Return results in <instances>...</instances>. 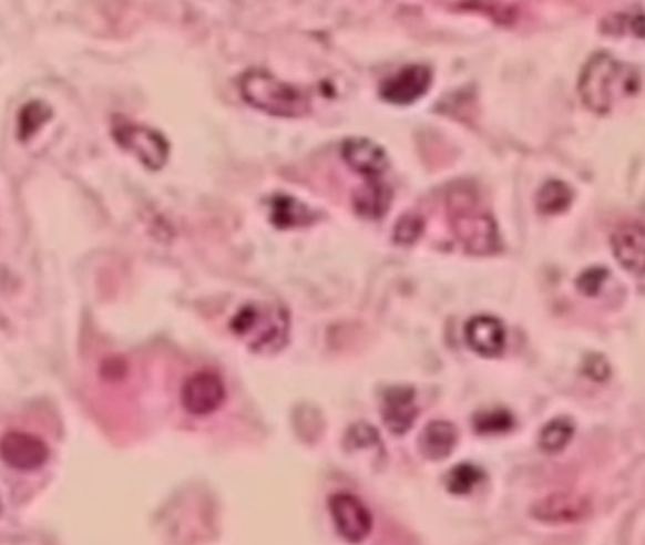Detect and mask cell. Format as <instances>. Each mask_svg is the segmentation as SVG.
<instances>
[{
	"label": "cell",
	"mask_w": 645,
	"mask_h": 545,
	"mask_svg": "<svg viewBox=\"0 0 645 545\" xmlns=\"http://www.w3.org/2000/svg\"><path fill=\"white\" fill-rule=\"evenodd\" d=\"M342 160L350 169L360 173L366 181H379L387 173V152L369 138H349L342 144Z\"/></svg>",
	"instance_id": "11"
},
{
	"label": "cell",
	"mask_w": 645,
	"mask_h": 545,
	"mask_svg": "<svg viewBox=\"0 0 645 545\" xmlns=\"http://www.w3.org/2000/svg\"><path fill=\"white\" fill-rule=\"evenodd\" d=\"M50 114H52V112H50V109H48L44 103L34 101V103L25 104V109H23L20 114L21 138L27 141L29 136L34 135L40 125H44L45 122H48Z\"/></svg>",
	"instance_id": "22"
},
{
	"label": "cell",
	"mask_w": 645,
	"mask_h": 545,
	"mask_svg": "<svg viewBox=\"0 0 645 545\" xmlns=\"http://www.w3.org/2000/svg\"><path fill=\"white\" fill-rule=\"evenodd\" d=\"M464 336L471 349L487 358L500 357L508 339L502 320L491 315L470 318L465 325Z\"/></svg>",
	"instance_id": "13"
},
{
	"label": "cell",
	"mask_w": 645,
	"mask_h": 545,
	"mask_svg": "<svg viewBox=\"0 0 645 545\" xmlns=\"http://www.w3.org/2000/svg\"><path fill=\"white\" fill-rule=\"evenodd\" d=\"M607 275L610 272L604 267H591L587 271L581 272L577 280H575V285L580 288L581 294L596 296V294L601 292L602 285L607 279Z\"/></svg>",
	"instance_id": "24"
},
{
	"label": "cell",
	"mask_w": 645,
	"mask_h": 545,
	"mask_svg": "<svg viewBox=\"0 0 645 545\" xmlns=\"http://www.w3.org/2000/svg\"><path fill=\"white\" fill-rule=\"evenodd\" d=\"M575 424L569 417H556L549 421L540 432V448L545 453H561L562 449L569 445L574 438Z\"/></svg>",
	"instance_id": "19"
},
{
	"label": "cell",
	"mask_w": 645,
	"mask_h": 545,
	"mask_svg": "<svg viewBox=\"0 0 645 545\" xmlns=\"http://www.w3.org/2000/svg\"><path fill=\"white\" fill-rule=\"evenodd\" d=\"M377 443H379V434H377V430L369 426L368 422L355 424L349 430V434H347V445L349 448H373Z\"/></svg>",
	"instance_id": "25"
},
{
	"label": "cell",
	"mask_w": 645,
	"mask_h": 545,
	"mask_svg": "<svg viewBox=\"0 0 645 545\" xmlns=\"http://www.w3.org/2000/svg\"><path fill=\"white\" fill-rule=\"evenodd\" d=\"M226 402V384L213 371H199L182 387V405L187 413L211 415Z\"/></svg>",
	"instance_id": "7"
},
{
	"label": "cell",
	"mask_w": 645,
	"mask_h": 545,
	"mask_svg": "<svg viewBox=\"0 0 645 545\" xmlns=\"http://www.w3.org/2000/svg\"><path fill=\"white\" fill-rule=\"evenodd\" d=\"M112 135L116 138V143L143 163L144 167L157 171L167 163L171 146L160 131L116 117Z\"/></svg>",
	"instance_id": "5"
},
{
	"label": "cell",
	"mask_w": 645,
	"mask_h": 545,
	"mask_svg": "<svg viewBox=\"0 0 645 545\" xmlns=\"http://www.w3.org/2000/svg\"><path fill=\"white\" fill-rule=\"evenodd\" d=\"M473 426L479 434H498L513 426V415L508 409H484L473 417Z\"/></svg>",
	"instance_id": "21"
},
{
	"label": "cell",
	"mask_w": 645,
	"mask_h": 545,
	"mask_svg": "<svg viewBox=\"0 0 645 545\" xmlns=\"http://www.w3.org/2000/svg\"><path fill=\"white\" fill-rule=\"evenodd\" d=\"M585 373L594 381H606V377L610 376V366L604 358L593 354L585 360Z\"/></svg>",
	"instance_id": "26"
},
{
	"label": "cell",
	"mask_w": 645,
	"mask_h": 545,
	"mask_svg": "<svg viewBox=\"0 0 645 545\" xmlns=\"http://www.w3.org/2000/svg\"><path fill=\"white\" fill-rule=\"evenodd\" d=\"M432 71L427 65H409L381 84V97L392 104H411L427 95Z\"/></svg>",
	"instance_id": "10"
},
{
	"label": "cell",
	"mask_w": 645,
	"mask_h": 545,
	"mask_svg": "<svg viewBox=\"0 0 645 545\" xmlns=\"http://www.w3.org/2000/svg\"><path fill=\"white\" fill-rule=\"evenodd\" d=\"M483 470L473 464H457L446 475L447 491L452 494H468L483 483Z\"/></svg>",
	"instance_id": "20"
},
{
	"label": "cell",
	"mask_w": 645,
	"mask_h": 545,
	"mask_svg": "<svg viewBox=\"0 0 645 545\" xmlns=\"http://www.w3.org/2000/svg\"><path fill=\"white\" fill-rule=\"evenodd\" d=\"M419 417L413 387H392L382 397V421L392 434H407Z\"/></svg>",
	"instance_id": "12"
},
{
	"label": "cell",
	"mask_w": 645,
	"mask_h": 545,
	"mask_svg": "<svg viewBox=\"0 0 645 545\" xmlns=\"http://www.w3.org/2000/svg\"><path fill=\"white\" fill-rule=\"evenodd\" d=\"M0 459L13 470L31 472L44 466L50 459V449L39 435L8 432L0 438Z\"/></svg>",
	"instance_id": "9"
},
{
	"label": "cell",
	"mask_w": 645,
	"mask_h": 545,
	"mask_svg": "<svg viewBox=\"0 0 645 545\" xmlns=\"http://www.w3.org/2000/svg\"><path fill=\"white\" fill-rule=\"evenodd\" d=\"M642 88L638 66L623 63L612 53H594L580 76L581 101L596 114H606L621 99L634 97Z\"/></svg>",
	"instance_id": "1"
},
{
	"label": "cell",
	"mask_w": 645,
	"mask_h": 545,
	"mask_svg": "<svg viewBox=\"0 0 645 545\" xmlns=\"http://www.w3.org/2000/svg\"><path fill=\"white\" fill-rule=\"evenodd\" d=\"M315 210L291 195L277 194L272 197V222L280 229L310 226L315 222Z\"/></svg>",
	"instance_id": "16"
},
{
	"label": "cell",
	"mask_w": 645,
	"mask_h": 545,
	"mask_svg": "<svg viewBox=\"0 0 645 545\" xmlns=\"http://www.w3.org/2000/svg\"><path fill=\"white\" fill-rule=\"evenodd\" d=\"M329 513L342 538L350 544H360L373 528V517L366 504L355 494L336 493L329 496Z\"/></svg>",
	"instance_id": "6"
},
{
	"label": "cell",
	"mask_w": 645,
	"mask_h": 545,
	"mask_svg": "<svg viewBox=\"0 0 645 545\" xmlns=\"http://www.w3.org/2000/svg\"><path fill=\"white\" fill-rule=\"evenodd\" d=\"M424 232V220L417 213H407L396 222L395 240L400 245H413Z\"/></svg>",
	"instance_id": "23"
},
{
	"label": "cell",
	"mask_w": 645,
	"mask_h": 545,
	"mask_svg": "<svg viewBox=\"0 0 645 545\" xmlns=\"http://www.w3.org/2000/svg\"><path fill=\"white\" fill-rule=\"evenodd\" d=\"M392 203V189L387 184L379 181H366L355 195V208L358 215L364 218H381Z\"/></svg>",
	"instance_id": "17"
},
{
	"label": "cell",
	"mask_w": 645,
	"mask_h": 545,
	"mask_svg": "<svg viewBox=\"0 0 645 545\" xmlns=\"http://www.w3.org/2000/svg\"><path fill=\"white\" fill-rule=\"evenodd\" d=\"M574 192L566 182L547 181L538 192L536 205L543 215H561L572 205Z\"/></svg>",
	"instance_id": "18"
},
{
	"label": "cell",
	"mask_w": 645,
	"mask_h": 545,
	"mask_svg": "<svg viewBox=\"0 0 645 545\" xmlns=\"http://www.w3.org/2000/svg\"><path fill=\"white\" fill-rule=\"evenodd\" d=\"M232 330L254 352H277L288 343L290 315L277 304H248L233 317Z\"/></svg>",
	"instance_id": "4"
},
{
	"label": "cell",
	"mask_w": 645,
	"mask_h": 545,
	"mask_svg": "<svg viewBox=\"0 0 645 545\" xmlns=\"http://www.w3.org/2000/svg\"><path fill=\"white\" fill-rule=\"evenodd\" d=\"M449 222L457 239L470 254L487 256L500 250V234H498L494 216L481 207L478 195L465 186H457L449 195Z\"/></svg>",
	"instance_id": "2"
},
{
	"label": "cell",
	"mask_w": 645,
	"mask_h": 545,
	"mask_svg": "<svg viewBox=\"0 0 645 545\" xmlns=\"http://www.w3.org/2000/svg\"><path fill=\"white\" fill-rule=\"evenodd\" d=\"M240 95L258 111L278 117H301L309 114L307 91L273 76L264 69H250L239 79Z\"/></svg>",
	"instance_id": "3"
},
{
	"label": "cell",
	"mask_w": 645,
	"mask_h": 545,
	"mask_svg": "<svg viewBox=\"0 0 645 545\" xmlns=\"http://www.w3.org/2000/svg\"><path fill=\"white\" fill-rule=\"evenodd\" d=\"M457 442L459 432L452 422L432 421L422 430L419 445L428 461H443L452 453V449L457 448Z\"/></svg>",
	"instance_id": "15"
},
{
	"label": "cell",
	"mask_w": 645,
	"mask_h": 545,
	"mask_svg": "<svg viewBox=\"0 0 645 545\" xmlns=\"http://www.w3.org/2000/svg\"><path fill=\"white\" fill-rule=\"evenodd\" d=\"M593 512L591 500L577 493H553L543 496L530 507V515L534 520L549 525H564L587 520Z\"/></svg>",
	"instance_id": "8"
},
{
	"label": "cell",
	"mask_w": 645,
	"mask_h": 545,
	"mask_svg": "<svg viewBox=\"0 0 645 545\" xmlns=\"http://www.w3.org/2000/svg\"><path fill=\"white\" fill-rule=\"evenodd\" d=\"M645 235L642 224L621 226L612 235V248L615 258L626 271L642 275L644 271Z\"/></svg>",
	"instance_id": "14"
}]
</instances>
